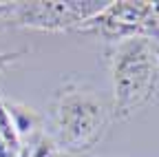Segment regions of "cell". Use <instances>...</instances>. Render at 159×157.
Instances as JSON below:
<instances>
[{"label":"cell","mask_w":159,"mask_h":157,"mask_svg":"<svg viewBox=\"0 0 159 157\" xmlns=\"http://www.w3.org/2000/svg\"><path fill=\"white\" fill-rule=\"evenodd\" d=\"M157 80V58L152 44L128 38L115 58V106L119 115L139 109L152 93Z\"/></svg>","instance_id":"cell-1"},{"label":"cell","mask_w":159,"mask_h":157,"mask_svg":"<svg viewBox=\"0 0 159 157\" xmlns=\"http://www.w3.org/2000/svg\"><path fill=\"white\" fill-rule=\"evenodd\" d=\"M104 124V109L91 95H66L60 104V135L71 148H89Z\"/></svg>","instance_id":"cell-2"},{"label":"cell","mask_w":159,"mask_h":157,"mask_svg":"<svg viewBox=\"0 0 159 157\" xmlns=\"http://www.w3.org/2000/svg\"><path fill=\"white\" fill-rule=\"evenodd\" d=\"M108 2L97 0H49V2H27L20 7V20L27 27L38 29H62L75 22L95 18Z\"/></svg>","instance_id":"cell-3"},{"label":"cell","mask_w":159,"mask_h":157,"mask_svg":"<svg viewBox=\"0 0 159 157\" xmlns=\"http://www.w3.org/2000/svg\"><path fill=\"white\" fill-rule=\"evenodd\" d=\"M159 7L152 2H144V0H122V2H108L95 18H91L93 27L99 29V33L106 38H130L139 33L142 29L150 27L155 20V13Z\"/></svg>","instance_id":"cell-4"},{"label":"cell","mask_w":159,"mask_h":157,"mask_svg":"<svg viewBox=\"0 0 159 157\" xmlns=\"http://www.w3.org/2000/svg\"><path fill=\"white\" fill-rule=\"evenodd\" d=\"M0 137L5 140V144L11 150L18 148V128H16L13 120H11V113L5 109L2 100H0Z\"/></svg>","instance_id":"cell-5"},{"label":"cell","mask_w":159,"mask_h":157,"mask_svg":"<svg viewBox=\"0 0 159 157\" xmlns=\"http://www.w3.org/2000/svg\"><path fill=\"white\" fill-rule=\"evenodd\" d=\"M31 157H57L55 144H53L51 140H42V142L35 146V150H33V155H31Z\"/></svg>","instance_id":"cell-6"},{"label":"cell","mask_w":159,"mask_h":157,"mask_svg":"<svg viewBox=\"0 0 159 157\" xmlns=\"http://www.w3.org/2000/svg\"><path fill=\"white\" fill-rule=\"evenodd\" d=\"M18 55H20V53H0V71H2L9 62H13Z\"/></svg>","instance_id":"cell-7"},{"label":"cell","mask_w":159,"mask_h":157,"mask_svg":"<svg viewBox=\"0 0 159 157\" xmlns=\"http://www.w3.org/2000/svg\"><path fill=\"white\" fill-rule=\"evenodd\" d=\"M0 157H13V150L5 144V140L0 137Z\"/></svg>","instance_id":"cell-8"},{"label":"cell","mask_w":159,"mask_h":157,"mask_svg":"<svg viewBox=\"0 0 159 157\" xmlns=\"http://www.w3.org/2000/svg\"><path fill=\"white\" fill-rule=\"evenodd\" d=\"M18 157H29V150H20V155Z\"/></svg>","instance_id":"cell-9"},{"label":"cell","mask_w":159,"mask_h":157,"mask_svg":"<svg viewBox=\"0 0 159 157\" xmlns=\"http://www.w3.org/2000/svg\"><path fill=\"white\" fill-rule=\"evenodd\" d=\"M152 49H155V58L159 60V47H152Z\"/></svg>","instance_id":"cell-10"}]
</instances>
